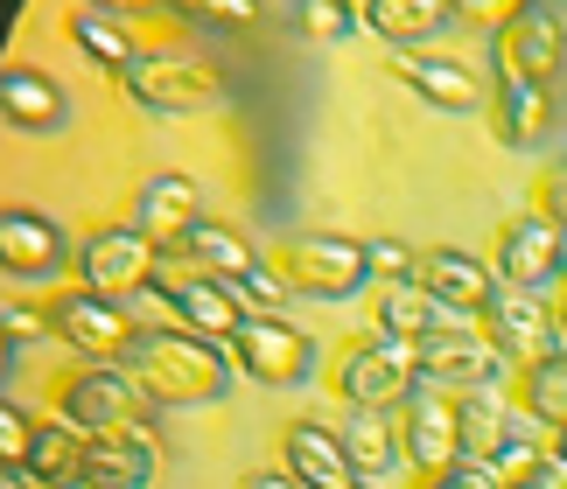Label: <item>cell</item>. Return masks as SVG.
I'll list each match as a JSON object with an SVG mask.
<instances>
[{
    "label": "cell",
    "instance_id": "45",
    "mask_svg": "<svg viewBox=\"0 0 567 489\" xmlns=\"http://www.w3.org/2000/svg\"><path fill=\"white\" fill-rule=\"evenodd\" d=\"M8 364H14V336L0 329V377H8Z\"/></svg>",
    "mask_w": 567,
    "mask_h": 489
},
{
    "label": "cell",
    "instance_id": "34",
    "mask_svg": "<svg viewBox=\"0 0 567 489\" xmlns=\"http://www.w3.org/2000/svg\"><path fill=\"white\" fill-rule=\"evenodd\" d=\"M29 440H35L29 413H21V406H8V398H0V469H8V461H21V469H29Z\"/></svg>",
    "mask_w": 567,
    "mask_h": 489
},
{
    "label": "cell",
    "instance_id": "38",
    "mask_svg": "<svg viewBox=\"0 0 567 489\" xmlns=\"http://www.w3.org/2000/svg\"><path fill=\"white\" fill-rule=\"evenodd\" d=\"M0 329H8V336H50V308H29V301H14L8 315H0Z\"/></svg>",
    "mask_w": 567,
    "mask_h": 489
},
{
    "label": "cell",
    "instance_id": "26",
    "mask_svg": "<svg viewBox=\"0 0 567 489\" xmlns=\"http://www.w3.org/2000/svg\"><path fill=\"white\" fill-rule=\"evenodd\" d=\"M183 259H189V273H210V280H246L252 266H259V252L238 231H225V225H210V217H196L189 225V238H183Z\"/></svg>",
    "mask_w": 567,
    "mask_h": 489
},
{
    "label": "cell",
    "instance_id": "8",
    "mask_svg": "<svg viewBox=\"0 0 567 489\" xmlns=\"http://www.w3.org/2000/svg\"><path fill=\"white\" fill-rule=\"evenodd\" d=\"M400 455L421 476L455 469V461H463V392L413 385V398L400 406Z\"/></svg>",
    "mask_w": 567,
    "mask_h": 489
},
{
    "label": "cell",
    "instance_id": "12",
    "mask_svg": "<svg viewBox=\"0 0 567 489\" xmlns=\"http://www.w3.org/2000/svg\"><path fill=\"white\" fill-rule=\"evenodd\" d=\"M497 63L512 77H533V84H554L567 71V14L554 0H526L505 29H497Z\"/></svg>",
    "mask_w": 567,
    "mask_h": 489
},
{
    "label": "cell",
    "instance_id": "46",
    "mask_svg": "<svg viewBox=\"0 0 567 489\" xmlns=\"http://www.w3.org/2000/svg\"><path fill=\"white\" fill-rule=\"evenodd\" d=\"M63 489H99V482H92V476H78V482H63Z\"/></svg>",
    "mask_w": 567,
    "mask_h": 489
},
{
    "label": "cell",
    "instance_id": "1",
    "mask_svg": "<svg viewBox=\"0 0 567 489\" xmlns=\"http://www.w3.org/2000/svg\"><path fill=\"white\" fill-rule=\"evenodd\" d=\"M126 377L162 398V406H217L231 385V357L225 343L196 336V329H134V343H126Z\"/></svg>",
    "mask_w": 567,
    "mask_h": 489
},
{
    "label": "cell",
    "instance_id": "21",
    "mask_svg": "<svg viewBox=\"0 0 567 489\" xmlns=\"http://www.w3.org/2000/svg\"><path fill=\"white\" fill-rule=\"evenodd\" d=\"M421 287L442 308H455V315H484V301L497 294V280L476 252H455V245H434V252H421Z\"/></svg>",
    "mask_w": 567,
    "mask_h": 489
},
{
    "label": "cell",
    "instance_id": "43",
    "mask_svg": "<svg viewBox=\"0 0 567 489\" xmlns=\"http://www.w3.org/2000/svg\"><path fill=\"white\" fill-rule=\"evenodd\" d=\"M554 322H560V336H567V273H560V287H554Z\"/></svg>",
    "mask_w": 567,
    "mask_h": 489
},
{
    "label": "cell",
    "instance_id": "5",
    "mask_svg": "<svg viewBox=\"0 0 567 489\" xmlns=\"http://www.w3.org/2000/svg\"><path fill=\"white\" fill-rule=\"evenodd\" d=\"M225 357H231L238 377H252V385H267V392H288L316 371V343L280 315H246L238 336L225 343Z\"/></svg>",
    "mask_w": 567,
    "mask_h": 489
},
{
    "label": "cell",
    "instance_id": "9",
    "mask_svg": "<svg viewBox=\"0 0 567 489\" xmlns=\"http://www.w3.org/2000/svg\"><path fill=\"white\" fill-rule=\"evenodd\" d=\"M141 385L113 364H78L71 377L56 385V419H71V427L92 440V434H113V427H134L141 419Z\"/></svg>",
    "mask_w": 567,
    "mask_h": 489
},
{
    "label": "cell",
    "instance_id": "41",
    "mask_svg": "<svg viewBox=\"0 0 567 489\" xmlns=\"http://www.w3.org/2000/svg\"><path fill=\"white\" fill-rule=\"evenodd\" d=\"M238 489H301V482H295L288 469H259V476H246Z\"/></svg>",
    "mask_w": 567,
    "mask_h": 489
},
{
    "label": "cell",
    "instance_id": "6",
    "mask_svg": "<svg viewBox=\"0 0 567 489\" xmlns=\"http://www.w3.org/2000/svg\"><path fill=\"white\" fill-rule=\"evenodd\" d=\"M476 329H484V343L505 364H518V371L554 357V350L567 343L560 322H554V301L547 294H518V287H497V294L484 301V315H476Z\"/></svg>",
    "mask_w": 567,
    "mask_h": 489
},
{
    "label": "cell",
    "instance_id": "11",
    "mask_svg": "<svg viewBox=\"0 0 567 489\" xmlns=\"http://www.w3.org/2000/svg\"><path fill=\"white\" fill-rule=\"evenodd\" d=\"M155 259H162V245L141 238V225H99L78 245V287H92V294H134V287L155 280Z\"/></svg>",
    "mask_w": 567,
    "mask_h": 489
},
{
    "label": "cell",
    "instance_id": "31",
    "mask_svg": "<svg viewBox=\"0 0 567 489\" xmlns=\"http://www.w3.org/2000/svg\"><path fill=\"white\" fill-rule=\"evenodd\" d=\"M358 21H364L358 0H295V29H301V42H343Z\"/></svg>",
    "mask_w": 567,
    "mask_h": 489
},
{
    "label": "cell",
    "instance_id": "17",
    "mask_svg": "<svg viewBox=\"0 0 567 489\" xmlns=\"http://www.w3.org/2000/svg\"><path fill=\"white\" fill-rule=\"evenodd\" d=\"M84 476H92L99 489H155L162 476V448H155V434L141 427H113V434H92L84 440Z\"/></svg>",
    "mask_w": 567,
    "mask_h": 489
},
{
    "label": "cell",
    "instance_id": "20",
    "mask_svg": "<svg viewBox=\"0 0 567 489\" xmlns=\"http://www.w3.org/2000/svg\"><path fill=\"white\" fill-rule=\"evenodd\" d=\"M491 133L505 147H539L554 133V84L497 71V84H491Z\"/></svg>",
    "mask_w": 567,
    "mask_h": 489
},
{
    "label": "cell",
    "instance_id": "15",
    "mask_svg": "<svg viewBox=\"0 0 567 489\" xmlns=\"http://www.w3.org/2000/svg\"><path fill=\"white\" fill-rule=\"evenodd\" d=\"M63 259H78V252H71V238H63L56 217H42L29 204H8V210H0V273L50 280Z\"/></svg>",
    "mask_w": 567,
    "mask_h": 489
},
{
    "label": "cell",
    "instance_id": "27",
    "mask_svg": "<svg viewBox=\"0 0 567 489\" xmlns=\"http://www.w3.org/2000/svg\"><path fill=\"white\" fill-rule=\"evenodd\" d=\"M29 476L42 489H63L84 476V434L71 427V419H42L35 440H29Z\"/></svg>",
    "mask_w": 567,
    "mask_h": 489
},
{
    "label": "cell",
    "instance_id": "42",
    "mask_svg": "<svg viewBox=\"0 0 567 489\" xmlns=\"http://www.w3.org/2000/svg\"><path fill=\"white\" fill-rule=\"evenodd\" d=\"M99 8H113V14H155V8H168V0H99Z\"/></svg>",
    "mask_w": 567,
    "mask_h": 489
},
{
    "label": "cell",
    "instance_id": "3",
    "mask_svg": "<svg viewBox=\"0 0 567 489\" xmlns=\"http://www.w3.org/2000/svg\"><path fill=\"white\" fill-rule=\"evenodd\" d=\"M280 280L295 294H316V301H351L364 280H372V252L364 238H343V231H301L280 245Z\"/></svg>",
    "mask_w": 567,
    "mask_h": 489
},
{
    "label": "cell",
    "instance_id": "10",
    "mask_svg": "<svg viewBox=\"0 0 567 489\" xmlns=\"http://www.w3.org/2000/svg\"><path fill=\"white\" fill-rule=\"evenodd\" d=\"M134 315L113 301V294H92V287H78V294H56L50 301V336L63 350H78L84 364H113L126 357V343H134Z\"/></svg>",
    "mask_w": 567,
    "mask_h": 489
},
{
    "label": "cell",
    "instance_id": "30",
    "mask_svg": "<svg viewBox=\"0 0 567 489\" xmlns=\"http://www.w3.org/2000/svg\"><path fill=\"white\" fill-rule=\"evenodd\" d=\"M505 440H512V413L491 392H463V461H484L491 469L505 455Z\"/></svg>",
    "mask_w": 567,
    "mask_h": 489
},
{
    "label": "cell",
    "instance_id": "14",
    "mask_svg": "<svg viewBox=\"0 0 567 489\" xmlns=\"http://www.w3.org/2000/svg\"><path fill=\"white\" fill-rule=\"evenodd\" d=\"M280 461H288V476L301 489H364V469L351 461L337 427H322V419H288L280 427Z\"/></svg>",
    "mask_w": 567,
    "mask_h": 489
},
{
    "label": "cell",
    "instance_id": "29",
    "mask_svg": "<svg viewBox=\"0 0 567 489\" xmlns=\"http://www.w3.org/2000/svg\"><path fill=\"white\" fill-rule=\"evenodd\" d=\"M337 434H343V448H351V461L364 476H385L392 461H406L400 455V419H385V413H351Z\"/></svg>",
    "mask_w": 567,
    "mask_h": 489
},
{
    "label": "cell",
    "instance_id": "24",
    "mask_svg": "<svg viewBox=\"0 0 567 489\" xmlns=\"http://www.w3.org/2000/svg\"><path fill=\"white\" fill-rule=\"evenodd\" d=\"M449 308L427 294L421 280H379V294H372V329L379 336H400V343H421L442 329Z\"/></svg>",
    "mask_w": 567,
    "mask_h": 489
},
{
    "label": "cell",
    "instance_id": "18",
    "mask_svg": "<svg viewBox=\"0 0 567 489\" xmlns=\"http://www.w3.org/2000/svg\"><path fill=\"white\" fill-rule=\"evenodd\" d=\"M196 217L204 210H196L189 175H147V183H134V217H126V225H141V238H155L162 252H183Z\"/></svg>",
    "mask_w": 567,
    "mask_h": 489
},
{
    "label": "cell",
    "instance_id": "23",
    "mask_svg": "<svg viewBox=\"0 0 567 489\" xmlns=\"http://www.w3.org/2000/svg\"><path fill=\"white\" fill-rule=\"evenodd\" d=\"M63 42H71V50H84L99 71H113V77H126V71H134V56H141L134 29H126L113 8H99V0H92V8H71V14H63Z\"/></svg>",
    "mask_w": 567,
    "mask_h": 489
},
{
    "label": "cell",
    "instance_id": "39",
    "mask_svg": "<svg viewBox=\"0 0 567 489\" xmlns=\"http://www.w3.org/2000/svg\"><path fill=\"white\" fill-rule=\"evenodd\" d=\"M455 14H470V21H491V29H505V21L526 8V0H449Z\"/></svg>",
    "mask_w": 567,
    "mask_h": 489
},
{
    "label": "cell",
    "instance_id": "25",
    "mask_svg": "<svg viewBox=\"0 0 567 489\" xmlns=\"http://www.w3.org/2000/svg\"><path fill=\"white\" fill-rule=\"evenodd\" d=\"M449 21H455L449 0H364V29L385 35L392 50H427Z\"/></svg>",
    "mask_w": 567,
    "mask_h": 489
},
{
    "label": "cell",
    "instance_id": "16",
    "mask_svg": "<svg viewBox=\"0 0 567 489\" xmlns=\"http://www.w3.org/2000/svg\"><path fill=\"white\" fill-rule=\"evenodd\" d=\"M155 294H162L168 315H176V329H196V336H210V343H231L238 322H246L238 294L210 273H168V280H155Z\"/></svg>",
    "mask_w": 567,
    "mask_h": 489
},
{
    "label": "cell",
    "instance_id": "37",
    "mask_svg": "<svg viewBox=\"0 0 567 489\" xmlns=\"http://www.w3.org/2000/svg\"><path fill=\"white\" fill-rule=\"evenodd\" d=\"M421 489H505V476L484 469V461H455L442 476H421Z\"/></svg>",
    "mask_w": 567,
    "mask_h": 489
},
{
    "label": "cell",
    "instance_id": "19",
    "mask_svg": "<svg viewBox=\"0 0 567 489\" xmlns=\"http://www.w3.org/2000/svg\"><path fill=\"white\" fill-rule=\"evenodd\" d=\"M392 77H400L413 98L442 105V113H470V105L484 98V77H476L463 56H434V50H400L392 56Z\"/></svg>",
    "mask_w": 567,
    "mask_h": 489
},
{
    "label": "cell",
    "instance_id": "40",
    "mask_svg": "<svg viewBox=\"0 0 567 489\" xmlns=\"http://www.w3.org/2000/svg\"><path fill=\"white\" fill-rule=\"evenodd\" d=\"M505 489H567V469H560V461L547 455V461H533V469H526V476H512Z\"/></svg>",
    "mask_w": 567,
    "mask_h": 489
},
{
    "label": "cell",
    "instance_id": "7",
    "mask_svg": "<svg viewBox=\"0 0 567 489\" xmlns=\"http://www.w3.org/2000/svg\"><path fill=\"white\" fill-rule=\"evenodd\" d=\"M120 92L141 105V113H196V105H217L225 98V77L210 71V63H196V56H134V71L120 77Z\"/></svg>",
    "mask_w": 567,
    "mask_h": 489
},
{
    "label": "cell",
    "instance_id": "22",
    "mask_svg": "<svg viewBox=\"0 0 567 489\" xmlns=\"http://www.w3.org/2000/svg\"><path fill=\"white\" fill-rule=\"evenodd\" d=\"M0 119L14 133H56L71 119V98H63L35 63H0Z\"/></svg>",
    "mask_w": 567,
    "mask_h": 489
},
{
    "label": "cell",
    "instance_id": "44",
    "mask_svg": "<svg viewBox=\"0 0 567 489\" xmlns=\"http://www.w3.org/2000/svg\"><path fill=\"white\" fill-rule=\"evenodd\" d=\"M547 455H554L560 469H567V427H554V440H547Z\"/></svg>",
    "mask_w": 567,
    "mask_h": 489
},
{
    "label": "cell",
    "instance_id": "36",
    "mask_svg": "<svg viewBox=\"0 0 567 489\" xmlns=\"http://www.w3.org/2000/svg\"><path fill=\"white\" fill-rule=\"evenodd\" d=\"M168 8L204 14V21H225V29H246V21H259V0H168Z\"/></svg>",
    "mask_w": 567,
    "mask_h": 489
},
{
    "label": "cell",
    "instance_id": "33",
    "mask_svg": "<svg viewBox=\"0 0 567 489\" xmlns=\"http://www.w3.org/2000/svg\"><path fill=\"white\" fill-rule=\"evenodd\" d=\"M364 252H372V273L379 280H421V252L400 238H364Z\"/></svg>",
    "mask_w": 567,
    "mask_h": 489
},
{
    "label": "cell",
    "instance_id": "32",
    "mask_svg": "<svg viewBox=\"0 0 567 489\" xmlns=\"http://www.w3.org/2000/svg\"><path fill=\"white\" fill-rule=\"evenodd\" d=\"M533 210L547 217L554 231H567V154H560V162H547V168H539V183H533Z\"/></svg>",
    "mask_w": 567,
    "mask_h": 489
},
{
    "label": "cell",
    "instance_id": "13",
    "mask_svg": "<svg viewBox=\"0 0 567 489\" xmlns=\"http://www.w3.org/2000/svg\"><path fill=\"white\" fill-rule=\"evenodd\" d=\"M497 364H505V357L484 343V329H434V336L413 343V371H421V385H442V392H491Z\"/></svg>",
    "mask_w": 567,
    "mask_h": 489
},
{
    "label": "cell",
    "instance_id": "2",
    "mask_svg": "<svg viewBox=\"0 0 567 489\" xmlns=\"http://www.w3.org/2000/svg\"><path fill=\"white\" fill-rule=\"evenodd\" d=\"M330 385L337 398L351 413H392V406H406L413 385H421V371H413V343L400 336H351L337 350V371H330Z\"/></svg>",
    "mask_w": 567,
    "mask_h": 489
},
{
    "label": "cell",
    "instance_id": "4",
    "mask_svg": "<svg viewBox=\"0 0 567 489\" xmlns=\"http://www.w3.org/2000/svg\"><path fill=\"white\" fill-rule=\"evenodd\" d=\"M491 273L505 287H518V294H547L567 273V231H554L539 210L505 217L497 238H491Z\"/></svg>",
    "mask_w": 567,
    "mask_h": 489
},
{
    "label": "cell",
    "instance_id": "35",
    "mask_svg": "<svg viewBox=\"0 0 567 489\" xmlns=\"http://www.w3.org/2000/svg\"><path fill=\"white\" fill-rule=\"evenodd\" d=\"M231 294H238V308H246V315H274V308L288 301V294L274 287V273H267V266H252L246 280H231Z\"/></svg>",
    "mask_w": 567,
    "mask_h": 489
},
{
    "label": "cell",
    "instance_id": "28",
    "mask_svg": "<svg viewBox=\"0 0 567 489\" xmlns=\"http://www.w3.org/2000/svg\"><path fill=\"white\" fill-rule=\"evenodd\" d=\"M518 413H533L547 434L567 427V350H554V357L518 371Z\"/></svg>",
    "mask_w": 567,
    "mask_h": 489
}]
</instances>
